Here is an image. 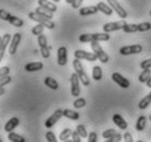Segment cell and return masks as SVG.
I'll use <instances>...</instances> for the list:
<instances>
[{
  "mask_svg": "<svg viewBox=\"0 0 151 142\" xmlns=\"http://www.w3.org/2000/svg\"><path fill=\"white\" fill-rule=\"evenodd\" d=\"M50 1H53V2H55V4H57V2H59L60 0H50Z\"/></svg>",
  "mask_w": 151,
  "mask_h": 142,
  "instance_id": "f907efd6",
  "label": "cell"
},
{
  "mask_svg": "<svg viewBox=\"0 0 151 142\" xmlns=\"http://www.w3.org/2000/svg\"><path fill=\"white\" fill-rule=\"evenodd\" d=\"M98 8H99V11H101L102 13H104V15H106L107 17H111V15H113V9H112V7H111L109 4H105V2H102V1H100L98 4Z\"/></svg>",
  "mask_w": 151,
  "mask_h": 142,
  "instance_id": "44dd1931",
  "label": "cell"
},
{
  "mask_svg": "<svg viewBox=\"0 0 151 142\" xmlns=\"http://www.w3.org/2000/svg\"><path fill=\"white\" fill-rule=\"evenodd\" d=\"M44 65L42 62H32V63H29L24 66V69L27 72H37V71H41L43 69Z\"/></svg>",
  "mask_w": 151,
  "mask_h": 142,
  "instance_id": "7402d4cb",
  "label": "cell"
},
{
  "mask_svg": "<svg viewBox=\"0 0 151 142\" xmlns=\"http://www.w3.org/2000/svg\"><path fill=\"white\" fill-rule=\"evenodd\" d=\"M70 84H71V95L73 97H79L81 88H80V78L77 73H72L70 76Z\"/></svg>",
  "mask_w": 151,
  "mask_h": 142,
  "instance_id": "ba28073f",
  "label": "cell"
},
{
  "mask_svg": "<svg viewBox=\"0 0 151 142\" xmlns=\"http://www.w3.org/2000/svg\"><path fill=\"white\" fill-rule=\"evenodd\" d=\"M98 141V135H96V132L94 131H92L89 133L88 135V142H96Z\"/></svg>",
  "mask_w": 151,
  "mask_h": 142,
  "instance_id": "b9f144b4",
  "label": "cell"
},
{
  "mask_svg": "<svg viewBox=\"0 0 151 142\" xmlns=\"http://www.w3.org/2000/svg\"><path fill=\"white\" fill-rule=\"evenodd\" d=\"M142 52V46L140 44H132V45L122 46L119 49V53L122 55H132V54H139Z\"/></svg>",
  "mask_w": 151,
  "mask_h": 142,
  "instance_id": "9c48e42d",
  "label": "cell"
},
{
  "mask_svg": "<svg viewBox=\"0 0 151 142\" xmlns=\"http://www.w3.org/2000/svg\"><path fill=\"white\" fill-rule=\"evenodd\" d=\"M150 17H151V10H150Z\"/></svg>",
  "mask_w": 151,
  "mask_h": 142,
  "instance_id": "f5cc1de1",
  "label": "cell"
},
{
  "mask_svg": "<svg viewBox=\"0 0 151 142\" xmlns=\"http://www.w3.org/2000/svg\"><path fill=\"white\" fill-rule=\"evenodd\" d=\"M150 76H151V69L147 68V69H144V71L141 72V74H140L139 77H138V79H139V82L141 84H146L148 82V79L150 78Z\"/></svg>",
  "mask_w": 151,
  "mask_h": 142,
  "instance_id": "484cf974",
  "label": "cell"
},
{
  "mask_svg": "<svg viewBox=\"0 0 151 142\" xmlns=\"http://www.w3.org/2000/svg\"><path fill=\"white\" fill-rule=\"evenodd\" d=\"M116 133V131H115V129H107V130H105L104 132L102 133V137L104 139H110L111 137H113L114 135Z\"/></svg>",
  "mask_w": 151,
  "mask_h": 142,
  "instance_id": "d590c367",
  "label": "cell"
},
{
  "mask_svg": "<svg viewBox=\"0 0 151 142\" xmlns=\"http://www.w3.org/2000/svg\"><path fill=\"white\" fill-rule=\"evenodd\" d=\"M72 1H73V0H66V2H67V4H71Z\"/></svg>",
  "mask_w": 151,
  "mask_h": 142,
  "instance_id": "681fc988",
  "label": "cell"
},
{
  "mask_svg": "<svg viewBox=\"0 0 151 142\" xmlns=\"http://www.w3.org/2000/svg\"><path fill=\"white\" fill-rule=\"evenodd\" d=\"M124 141L126 142H132L134 141V139H132V135L129 133V132H126L124 135Z\"/></svg>",
  "mask_w": 151,
  "mask_h": 142,
  "instance_id": "bcb514c9",
  "label": "cell"
},
{
  "mask_svg": "<svg viewBox=\"0 0 151 142\" xmlns=\"http://www.w3.org/2000/svg\"><path fill=\"white\" fill-rule=\"evenodd\" d=\"M151 104V92L148 94L147 96H145L142 99L139 101V104H138V107L140 109H146V108Z\"/></svg>",
  "mask_w": 151,
  "mask_h": 142,
  "instance_id": "83f0119b",
  "label": "cell"
},
{
  "mask_svg": "<svg viewBox=\"0 0 151 142\" xmlns=\"http://www.w3.org/2000/svg\"><path fill=\"white\" fill-rule=\"evenodd\" d=\"M112 79H113L119 87H122V88H128L129 86H130V82H129L127 78H125V77L119 73L112 74Z\"/></svg>",
  "mask_w": 151,
  "mask_h": 142,
  "instance_id": "9a60e30c",
  "label": "cell"
},
{
  "mask_svg": "<svg viewBox=\"0 0 151 142\" xmlns=\"http://www.w3.org/2000/svg\"><path fill=\"white\" fill-rule=\"evenodd\" d=\"M146 84H147V86L149 87V88H151V76H150V78L148 79V82L146 83Z\"/></svg>",
  "mask_w": 151,
  "mask_h": 142,
  "instance_id": "c3c4849f",
  "label": "cell"
},
{
  "mask_svg": "<svg viewBox=\"0 0 151 142\" xmlns=\"http://www.w3.org/2000/svg\"><path fill=\"white\" fill-rule=\"evenodd\" d=\"M10 67H8V66H2L1 68H0V76H6V75H9L10 74Z\"/></svg>",
  "mask_w": 151,
  "mask_h": 142,
  "instance_id": "ee69618b",
  "label": "cell"
},
{
  "mask_svg": "<svg viewBox=\"0 0 151 142\" xmlns=\"http://www.w3.org/2000/svg\"><path fill=\"white\" fill-rule=\"evenodd\" d=\"M91 49H92V51L96 54L99 61L101 62V63H103V64L109 63L110 58H109V55L106 54V52H104V50L102 49V46L100 45L99 41H93V42H91Z\"/></svg>",
  "mask_w": 151,
  "mask_h": 142,
  "instance_id": "5b68a950",
  "label": "cell"
},
{
  "mask_svg": "<svg viewBox=\"0 0 151 142\" xmlns=\"http://www.w3.org/2000/svg\"><path fill=\"white\" fill-rule=\"evenodd\" d=\"M44 84L50 89H54V90H57L58 87H59V84H58V82L56 79H54L53 77H46L45 79H44Z\"/></svg>",
  "mask_w": 151,
  "mask_h": 142,
  "instance_id": "603a6c76",
  "label": "cell"
},
{
  "mask_svg": "<svg viewBox=\"0 0 151 142\" xmlns=\"http://www.w3.org/2000/svg\"><path fill=\"white\" fill-rule=\"evenodd\" d=\"M140 67L141 69H147L151 68V58H148V60H145L140 63Z\"/></svg>",
  "mask_w": 151,
  "mask_h": 142,
  "instance_id": "60d3db41",
  "label": "cell"
},
{
  "mask_svg": "<svg viewBox=\"0 0 151 142\" xmlns=\"http://www.w3.org/2000/svg\"><path fill=\"white\" fill-rule=\"evenodd\" d=\"M71 138H72V141L73 142H81V135H79V132L76 130L72 132V135H71Z\"/></svg>",
  "mask_w": 151,
  "mask_h": 142,
  "instance_id": "7bdbcfd3",
  "label": "cell"
},
{
  "mask_svg": "<svg viewBox=\"0 0 151 142\" xmlns=\"http://www.w3.org/2000/svg\"><path fill=\"white\" fill-rule=\"evenodd\" d=\"M67 47L66 46H60L57 51V63L58 65L65 66L67 64Z\"/></svg>",
  "mask_w": 151,
  "mask_h": 142,
  "instance_id": "2e32d148",
  "label": "cell"
},
{
  "mask_svg": "<svg viewBox=\"0 0 151 142\" xmlns=\"http://www.w3.org/2000/svg\"><path fill=\"white\" fill-rule=\"evenodd\" d=\"M12 40V36L10 34H4V36L0 40V61L4 58V53H6V50L9 49V45H10V42Z\"/></svg>",
  "mask_w": 151,
  "mask_h": 142,
  "instance_id": "4fadbf2b",
  "label": "cell"
},
{
  "mask_svg": "<svg viewBox=\"0 0 151 142\" xmlns=\"http://www.w3.org/2000/svg\"><path fill=\"white\" fill-rule=\"evenodd\" d=\"M21 39H22V35L21 33H14L13 36H12V40L10 42V45H9V54L10 55H14L17 53V50L19 47V44L21 43Z\"/></svg>",
  "mask_w": 151,
  "mask_h": 142,
  "instance_id": "5bb4252c",
  "label": "cell"
},
{
  "mask_svg": "<svg viewBox=\"0 0 151 142\" xmlns=\"http://www.w3.org/2000/svg\"><path fill=\"white\" fill-rule=\"evenodd\" d=\"M29 18H30L31 20L35 21V22L41 23V24H43V25H45V28H47V29H49V30H53L54 28H55V23L52 21V19L45 18V17H43V15L36 13L35 11L30 12V13H29Z\"/></svg>",
  "mask_w": 151,
  "mask_h": 142,
  "instance_id": "277c9868",
  "label": "cell"
},
{
  "mask_svg": "<svg viewBox=\"0 0 151 142\" xmlns=\"http://www.w3.org/2000/svg\"><path fill=\"white\" fill-rule=\"evenodd\" d=\"M35 12L38 13V15H43V17H45V18H48V19H52V18H53V13H54V12L49 11V10L41 7V6H38V7L35 9Z\"/></svg>",
  "mask_w": 151,
  "mask_h": 142,
  "instance_id": "d4e9b609",
  "label": "cell"
},
{
  "mask_svg": "<svg viewBox=\"0 0 151 142\" xmlns=\"http://www.w3.org/2000/svg\"><path fill=\"white\" fill-rule=\"evenodd\" d=\"M102 76H103L102 68L100 66H94L93 69H92V77H93V79L99 82L102 79Z\"/></svg>",
  "mask_w": 151,
  "mask_h": 142,
  "instance_id": "4316f807",
  "label": "cell"
},
{
  "mask_svg": "<svg viewBox=\"0 0 151 142\" xmlns=\"http://www.w3.org/2000/svg\"><path fill=\"white\" fill-rule=\"evenodd\" d=\"M107 4L112 7V9H113L114 11L118 15V17H119V18H122V19H126V18L128 17V13H127V11L125 10L124 8L122 7L121 4L117 2V0H107Z\"/></svg>",
  "mask_w": 151,
  "mask_h": 142,
  "instance_id": "7c38bea8",
  "label": "cell"
},
{
  "mask_svg": "<svg viewBox=\"0 0 151 142\" xmlns=\"http://www.w3.org/2000/svg\"><path fill=\"white\" fill-rule=\"evenodd\" d=\"M4 94V86H0V96H2Z\"/></svg>",
  "mask_w": 151,
  "mask_h": 142,
  "instance_id": "7dc6e473",
  "label": "cell"
},
{
  "mask_svg": "<svg viewBox=\"0 0 151 142\" xmlns=\"http://www.w3.org/2000/svg\"><path fill=\"white\" fill-rule=\"evenodd\" d=\"M76 130L79 132V135H81L82 138H88V131H87V129H86V127H84L83 125H78Z\"/></svg>",
  "mask_w": 151,
  "mask_h": 142,
  "instance_id": "e575fe53",
  "label": "cell"
},
{
  "mask_svg": "<svg viewBox=\"0 0 151 142\" xmlns=\"http://www.w3.org/2000/svg\"><path fill=\"white\" fill-rule=\"evenodd\" d=\"M45 137H46V140H47L48 142H57L58 141V140L56 139V135H54V132H52V131H47Z\"/></svg>",
  "mask_w": 151,
  "mask_h": 142,
  "instance_id": "f35d334b",
  "label": "cell"
},
{
  "mask_svg": "<svg viewBox=\"0 0 151 142\" xmlns=\"http://www.w3.org/2000/svg\"><path fill=\"white\" fill-rule=\"evenodd\" d=\"M113 122L115 123L121 130H126L127 127H128L127 121H126L121 115H118V114H115V115L113 116Z\"/></svg>",
  "mask_w": 151,
  "mask_h": 142,
  "instance_id": "e0dca14e",
  "label": "cell"
},
{
  "mask_svg": "<svg viewBox=\"0 0 151 142\" xmlns=\"http://www.w3.org/2000/svg\"><path fill=\"white\" fill-rule=\"evenodd\" d=\"M98 11H99L98 6H89V7L80 8L79 15L81 17H88V15H95Z\"/></svg>",
  "mask_w": 151,
  "mask_h": 142,
  "instance_id": "ac0fdd59",
  "label": "cell"
},
{
  "mask_svg": "<svg viewBox=\"0 0 151 142\" xmlns=\"http://www.w3.org/2000/svg\"><path fill=\"white\" fill-rule=\"evenodd\" d=\"M44 28H45V25H43V24H41V23H38V24H36L35 27L32 28L31 32H32V34H33V35H35V36H38L40 34H43Z\"/></svg>",
  "mask_w": 151,
  "mask_h": 142,
  "instance_id": "d6a6232c",
  "label": "cell"
},
{
  "mask_svg": "<svg viewBox=\"0 0 151 142\" xmlns=\"http://www.w3.org/2000/svg\"><path fill=\"white\" fill-rule=\"evenodd\" d=\"M126 24H127V22L125 21V19L121 20V21L107 22L103 25V31H104V32H107V33H110V32H113V31L123 30Z\"/></svg>",
  "mask_w": 151,
  "mask_h": 142,
  "instance_id": "52a82bcc",
  "label": "cell"
},
{
  "mask_svg": "<svg viewBox=\"0 0 151 142\" xmlns=\"http://www.w3.org/2000/svg\"><path fill=\"white\" fill-rule=\"evenodd\" d=\"M110 34L107 32L103 33H83L79 36V42L88 43L93 42V41H109L110 40Z\"/></svg>",
  "mask_w": 151,
  "mask_h": 142,
  "instance_id": "6da1fadb",
  "label": "cell"
},
{
  "mask_svg": "<svg viewBox=\"0 0 151 142\" xmlns=\"http://www.w3.org/2000/svg\"><path fill=\"white\" fill-rule=\"evenodd\" d=\"M12 78L11 76H9V75H6V76H1V79H0V86H6L7 84L9 83H11Z\"/></svg>",
  "mask_w": 151,
  "mask_h": 142,
  "instance_id": "74e56055",
  "label": "cell"
},
{
  "mask_svg": "<svg viewBox=\"0 0 151 142\" xmlns=\"http://www.w3.org/2000/svg\"><path fill=\"white\" fill-rule=\"evenodd\" d=\"M75 58L79 60H86L89 62H94L99 60L96 54L94 52H87L84 50H77L75 51Z\"/></svg>",
  "mask_w": 151,
  "mask_h": 142,
  "instance_id": "30bf717a",
  "label": "cell"
},
{
  "mask_svg": "<svg viewBox=\"0 0 151 142\" xmlns=\"http://www.w3.org/2000/svg\"><path fill=\"white\" fill-rule=\"evenodd\" d=\"M151 30L150 22H141V23H134V24H126L123 29L126 33H135V32H146V31Z\"/></svg>",
  "mask_w": 151,
  "mask_h": 142,
  "instance_id": "3957f363",
  "label": "cell"
},
{
  "mask_svg": "<svg viewBox=\"0 0 151 142\" xmlns=\"http://www.w3.org/2000/svg\"><path fill=\"white\" fill-rule=\"evenodd\" d=\"M86 105H87V101H86V99H84V98H82V97H78V98L73 101V107L77 108V109L83 108Z\"/></svg>",
  "mask_w": 151,
  "mask_h": 142,
  "instance_id": "836d02e7",
  "label": "cell"
},
{
  "mask_svg": "<svg viewBox=\"0 0 151 142\" xmlns=\"http://www.w3.org/2000/svg\"><path fill=\"white\" fill-rule=\"evenodd\" d=\"M63 116H64V110H61V109H57V110H55L53 115L49 116L48 118L46 119L45 127L48 128V129H49V128L54 127V126L57 123V121L60 119Z\"/></svg>",
  "mask_w": 151,
  "mask_h": 142,
  "instance_id": "8fae6325",
  "label": "cell"
},
{
  "mask_svg": "<svg viewBox=\"0 0 151 142\" xmlns=\"http://www.w3.org/2000/svg\"><path fill=\"white\" fill-rule=\"evenodd\" d=\"M20 125V120L19 118H17V117H13L11 118L10 120H8V122H6L4 125V131H7V132H11L15 129V128L18 127Z\"/></svg>",
  "mask_w": 151,
  "mask_h": 142,
  "instance_id": "d6986e66",
  "label": "cell"
},
{
  "mask_svg": "<svg viewBox=\"0 0 151 142\" xmlns=\"http://www.w3.org/2000/svg\"><path fill=\"white\" fill-rule=\"evenodd\" d=\"M146 123H147V118L145 116H140L139 118L137 119L136 129L138 131H144V129L146 128Z\"/></svg>",
  "mask_w": 151,
  "mask_h": 142,
  "instance_id": "f546056e",
  "label": "cell"
},
{
  "mask_svg": "<svg viewBox=\"0 0 151 142\" xmlns=\"http://www.w3.org/2000/svg\"><path fill=\"white\" fill-rule=\"evenodd\" d=\"M64 117L70 120H78L80 118V114L71 109H64Z\"/></svg>",
  "mask_w": 151,
  "mask_h": 142,
  "instance_id": "cb8c5ba5",
  "label": "cell"
},
{
  "mask_svg": "<svg viewBox=\"0 0 151 142\" xmlns=\"http://www.w3.org/2000/svg\"><path fill=\"white\" fill-rule=\"evenodd\" d=\"M37 43L41 50V55L44 58H49L50 56V47L48 46L47 39L44 34H40L37 36Z\"/></svg>",
  "mask_w": 151,
  "mask_h": 142,
  "instance_id": "8992f818",
  "label": "cell"
},
{
  "mask_svg": "<svg viewBox=\"0 0 151 142\" xmlns=\"http://www.w3.org/2000/svg\"><path fill=\"white\" fill-rule=\"evenodd\" d=\"M149 120H150V121H151V115L149 116Z\"/></svg>",
  "mask_w": 151,
  "mask_h": 142,
  "instance_id": "816d5d0a",
  "label": "cell"
},
{
  "mask_svg": "<svg viewBox=\"0 0 151 142\" xmlns=\"http://www.w3.org/2000/svg\"><path fill=\"white\" fill-rule=\"evenodd\" d=\"M8 22L10 23L11 25H13V27H17V28H21L24 25V21H23L22 19H20L19 17H15V15H12L11 18L9 19V21Z\"/></svg>",
  "mask_w": 151,
  "mask_h": 142,
  "instance_id": "f1b7e54d",
  "label": "cell"
},
{
  "mask_svg": "<svg viewBox=\"0 0 151 142\" xmlns=\"http://www.w3.org/2000/svg\"><path fill=\"white\" fill-rule=\"evenodd\" d=\"M12 17L11 13H9L8 11H6V10H4V9H1L0 10V18H1V20H4V21H9V19Z\"/></svg>",
  "mask_w": 151,
  "mask_h": 142,
  "instance_id": "8d00e7d4",
  "label": "cell"
},
{
  "mask_svg": "<svg viewBox=\"0 0 151 142\" xmlns=\"http://www.w3.org/2000/svg\"><path fill=\"white\" fill-rule=\"evenodd\" d=\"M83 0H73L71 4V7L73 8V9H78V8H80V6H81V4H82Z\"/></svg>",
  "mask_w": 151,
  "mask_h": 142,
  "instance_id": "f6af8a7d",
  "label": "cell"
},
{
  "mask_svg": "<svg viewBox=\"0 0 151 142\" xmlns=\"http://www.w3.org/2000/svg\"><path fill=\"white\" fill-rule=\"evenodd\" d=\"M38 6L45 8L47 10L52 12H56L57 11V6L55 4V2L50 1V0H37Z\"/></svg>",
  "mask_w": 151,
  "mask_h": 142,
  "instance_id": "ffe728a7",
  "label": "cell"
},
{
  "mask_svg": "<svg viewBox=\"0 0 151 142\" xmlns=\"http://www.w3.org/2000/svg\"><path fill=\"white\" fill-rule=\"evenodd\" d=\"M80 61H81V60H79V58H75V60H73V62H72L73 69H75V72L77 73V75L79 76L80 82H81L84 86H89V85H90V79H89V76L87 75L86 71L83 68L82 63Z\"/></svg>",
  "mask_w": 151,
  "mask_h": 142,
  "instance_id": "7a4b0ae2",
  "label": "cell"
},
{
  "mask_svg": "<svg viewBox=\"0 0 151 142\" xmlns=\"http://www.w3.org/2000/svg\"><path fill=\"white\" fill-rule=\"evenodd\" d=\"M122 138H123V135L121 133H115L110 139H106V142H119L122 140Z\"/></svg>",
  "mask_w": 151,
  "mask_h": 142,
  "instance_id": "ab89813d",
  "label": "cell"
},
{
  "mask_svg": "<svg viewBox=\"0 0 151 142\" xmlns=\"http://www.w3.org/2000/svg\"><path fill=\"white\" fill-rule=\"evenodd\" d=\"M8 139L12 142H25L27 140L24 139V137L22 135H18V133H15V132H9V135H8Z\"/></svg>",
  "mask_w": 151,
  "mask_h": 142,
  "instance_id": "4dcf8cb0",
  "label": "cell"
},
{
  "mask_svg": "<svg viewBox=\"0 0 151 142\" xmlns=\"http://www.w3.org/2000/svg\"><path fill=\"white\" fill-rule=\"evenodd\" d=\"M72 132H73V131H72L71 129H69V128L64 129L63 132L60 133V135H59V140H60V141H68V139L72 135Z\"/></svg>",
  "mask_w": 151,
  "mask_h": 142,
  "instance_id": "1f68e13d",
  "label": "cell"
}]
</instances>
